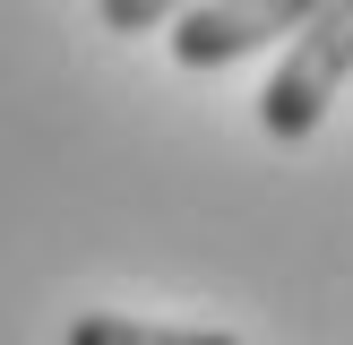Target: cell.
<instances>
[{
  "label": "cell",
  "mask_w": 353,
  "mask_h": 345,
  "mask_svg": "<svg viewBox=\"0 0 353 345\" xmlns=\"http://www.w3.org/2000/svg\"><path fill=\"white\" fill-rule=\"evenodd\" d=\"M345 78H353V0H319L302 17V34H293V52L276 61L268 95H259V130L268 138H310Z\"/></svg>",
  "instance_id": "6da1fadb"
},
{
  "label": "cell",
  "mask_w": 353,
  "mask_h": 345,
  "mask_svg": "<svg viewBox=\"0 0 353 345\" xmlns=\"http://www.w3.org/2000/svg\"><path fill=\"white\" fill-rule=\"evenodd\" d=\"M319 0H199V9L172 17V61L181 69H224L241 52L276 43V34H302V17Z\"/></svg>",
  "instance_id": "7a4b0ae2"
},
{
  "label": "cell",
  "mask_w": 353,
  "mask_h": 345,
  "mask_svg": "<svg viewBox=\"0 0 353 345\" xmlns=\"http://www.w3.org/2000/svg\"><path fill=\"white\" fill-rule=\"evenodd\" d=\"M61 345H241L224 328H172V319H130V310H78Z\"/></svg>",
  "instance_id": "3957f363"
},
{
  "label": "cell",
  "mask_w": 353,
  "mask_h": 345,
  "mask_svg": "<svg viewBox=\"0 0 353 345\" xmlns=\"http://www.w3.org/2000/svg\"><path fill=\"white\" fill-rule=\"evenodd\" d=\"M181 9H199V0H103V26L112 34H147V26H172Z\"/></svg>",
  "instance_id": "277c9868"
}]
</instances>
